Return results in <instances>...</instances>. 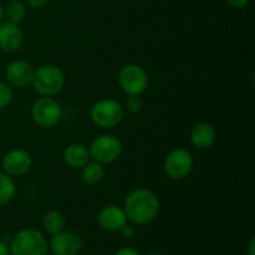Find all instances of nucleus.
<instances>
[{"instance_id": "20", "label": "nucleus", "mask_w": 255, "mask_h": 255, "mask_svg": "<svg viewBox=\"0 0 255 255\" xmlns=\"http://www.w3.org/2000/svg\"><path fill=\"white\" fill-rule=\"evenodd\" d=\"M144 102L139 95H128L126 100V110L131 114L137 115L143 110Z\"/></svg>"}, {"instance_id": "17", "label": "nucleus", "mask_w": 255, "mask_h": 255, "mask_svg": "<svg viewBox=\"0 0 255 255\" xmlns=\"http://www.w3.org/2000/svg\"><path fill=\"white\" fill-rule=\"evenodd\" d=\"M42 226H44V229L47 233L55 236V234L64 231L65 226H66V221H65V217L62 213L57 211H50L44 216Z\"/></svg>"}, {"instance_id": "16", "label": "nucleus", "mask_w": 255, "mask_h": 255, "mask_svg": "<svg viewBox=\"0 0 255 255\" xmlns=\"http://www.w3.org/2000/svg\"><path fill=\"white\" fill-rule=\"evenodd\" d=\"M81 169V178L84 183L87 184V186L99 184L104 179L105 168L102 167L101 163H97L95 161L89 162Z\"/></svg>"}, {"instance_id": "21", "label": "nucleus", "mask_w": 255, "mask_h": 255, "mask_svg": "<svg viewBox=\"0 0 255 255\" xmlns=\"http://www.w3.org/2000/svg\"><path fill=\"white\" fill-rule=\"evenodd\" d=\"M12 100V91L9 85L0 81V110L6 107Z\"/></svg>"}, {"instance_id": "13", "label": "nucleus", "mask_w": 255, "mask_h": 255, "mask_svg": "<svg viewBox=\"0 0 255 255\" xmlns=\"http://www.w3.org/2000/svg\"><path fill=\"white\" fill-rule=\"evenodd\" d=\"M24 44V32L12 22L0 24V49L6 52H15Z\"/></svg>"}, {"instance_id": "11", "label": "nucleus", "mask_w": 255, "mask_h": 255, "mask_svg": "<svg viewBox=\"0 0 255 255\" xmlns=\"http://www.w3.org/2000/svg\"><path fill=\"white\" fill-rule=\"evenodd\" d=\"M35 70L25 60H15L10 62L6 67V79L11 86L16 89H25L32 84Z\"/></svg>"}, {"instance_id": "22", "label": "nucleus", "mask_w": 255, "mask_h": 255, "mask_svg": "<svg viewBox=\"0 0 255 255\" xmlns=\"http://www.w3.org/2000/svg\"><path fill=\"white\" fill-rule=\"evenodd\" d=\"M119 232L121 233V236L126 239H131L136 236V228H134V226H132V224H128V223L125 224Z\"/></svg>"}, {"instance_id": "4", "label": "nucleus", "mask_w": 255, "mask_h": 255, "mask_svg": "<svg viewBox=\"0 0 255 255\" xmlns=\"http://www.w3.org/2000/svg\"><path fill=\"white\" fill-rule=\"evenodd\" d=\"M125 110L119 101L114 99H104L94 104L90 111L91 121L101 128H111L122 121Z\"/></svg>"}, {"instance_id": "10", "label": "nucleus", "mask_w": 255, "mask_h": 255, "mask_svg": "<svg viewBox=\"0 0 255 255\" xmlns=\"http://www.w3.org/2000/svg\"><path fill=\"white\" fill-rule=\"evenodd\" d=\"M31 154L21 148L11 149L7 152L1 161V168L6 174L11 177H19L27 173L31 168Z\"/></svg>"}, {"instance_id": "5", "label": "nucleus", "mask_w": 255, "mask_h": 255, "mask_svg": "<svg viewBox=\"0 0 255 255\" xmlns=\"http://www.w3.org/2000/svg\"><path fill=\"white\" fill-rule=\"evenodd\" d=\"M90 158L101 164L112 163L122 154V143L112 134H102L92 141L89 147Z\"/></svg>"}, {"instance_id": "9", "label": "nucleus", "mask_w": 255, "mask_h": 255, "mask_svg": "<svg viewBox=\"0 0 255 255\" xmlns=\"http://www.w3.org/2000/svg\"><path fill=\"white\" fill-rule=\"evenodd\" d=\"M84 247V241L79 233L62 231L51 237L50 249L54 255H77Z\"/></svg>"}, {"instance_id": "12", "label": "nucleus", "mask_w": 255, "mask_h": 255, "mask_svg": "<svg viewBox=\"0 0 255 255\" xmlns=\"http://www.w3.org/2000/svg\"><path fill=\"white\" fill-rule=\"evenodd\" d=\"M127 217L124 208L117 206H106L100 211L97 222L100 227L107 232H119L127 223Z\"/></svg>"}, {"instance_id": "26", "label": "nucleus", "mask_w": 255, "mask_h": 255, "mask_svg": "<svg viewBox=\"0 0 255 255\" xmlns=\"http://www.w3.org/2000/svg\"><path fill=\"white\" fill-rule=\"evenodd\" d=\"M247 253L248 255H255V238H251L248 246H247Z\"/></svg>"}, {"instance_id": "2", "label": "nucleus", "mask_w": 255, "mask_h": 255, "mask_svg": "<svg viewBox=\"0 0 255 255\" xmlns=\"http://www.w3.org/2000/svg\"><path fill=\"white\" fill-rule=\"evenodd\" d=\"M10 255H47L49 246L46 238L34 228L17 232L10 243Z\"/></svg>"}, {"instance_id": "19", "label": "nucleus", "mask_w": 255, "mask_h": 255, "mask_svg": "<svg viewBox=\"0 0 255 255\" xmlns=\"http://www.w3.org/2000/svg\"><path fill=\"white\" fill-rule=\"evenodd\" d=\"M26 16V7L20 0H11L4 7V17L9 22L19 24Z\"/></svg>"}, {"instance_id": "25", "label": "nucleus", "mask_w": 255, "mask_h": 255, "mask_svg": "<svg viewBox=\"0 0 255 255\" xmlns=\"http://www.w3.org/2000/svg\"><path fill=\"white\" fill-rule=\"evenodd\" d=\"M49 0H27V4L32 7V9H42L45 5L47 4Z\"/></svg>"}, {"instance_id": "6", "label": "nucleus", "mask_w": 255, "mask_h": 255, "mask_svg": "<svg viewBox=\"0 0 255 255\" xmlns=\"http://www.w3.org/2000/svg\"><path fill=\"white\" fill-rule=\"evenodd\" d=\"M62 116V110L59 102L51 97H40L35 100L31 106V117L40 127L50 128L56 126Z\"/></svg>"}, {"instance_id": "14", "label": "nucleus", "mask_w": 255, "mask_h": 255, "mask_svg": "<svg viewBox=\"0 0 255 255\" xmlns=\"http://www.w3.org/2000/svg\"><path fill=\"white\" fill-rule=\"evenodd\" d=\"M216 128L208 122L197 124L191 131V141L198 149H207L216 142Z\"/></svg>"}, {"instance_id": "18", "label": "nucleus", "mask_w": 255, "mask_h": 255, "mask_svg": "<svg viewBox=\"0 0 255 255\" xmlns=\"http://www.w3.org/2000/svg\"><path fill=\"white\" fill-rule=\"evenodd\" d=\"M16 194V183L14 177L0 173V206H5L14 199Z\"/></svg>"}, {"instance_id": "29", "label": "nucleus", "mask_w": 255, "mask_h": 255, "mask_svg": "<svg viewBox=\"0 0 255 255\" xmlns=\"http://www.w3.org/2000/svg\"><path fill=\"white\" fill-rule=\"evenodd\" d=\"M147 255H163V254L158 253V252H151V253H148Z\"/></svg>"}, {"instance_id": "30", "label": "nucleus", "mask_w": 255, "mask_h": 255, "mask_svg": "<svg viewBox=\"0 0 255 255\" xmlns=\"http://www.w3.org/2000/svg\"><path fill=\"white\" fill-rule=\"evenodd\" d=\"M0 169H1V162H0Z\"/></svg>"}, {"instance_id": "28", "label": "nucleus", "mask_w": 255, "mask_h": 255, "mask_svg": "<svg viewBox=\"0 0 255 255\" xmlns=\"http://www.w3.org/2000/svg\"><path fill=\"white\" fill-rule=\"evenodd\" d=\"M2 19H4V6L0 4V22L2 21Z\"/></svg>"}, {"instance_id": "24", "label": "nucleus", "mask_w": 255, "mask_h": 255, "mask_svg": "<svg viewBox=\"0 0 255 255\" xmlns=\"http://www.w3.org/2000/svg\"><path fill=\"white\" fill-rule=\"evenodd\" d=\"M115 255H141L138 251L133 248H129V247H125V248L119 249V251L115 253Z\"/></svg>"}, {"instance_id": "7", "label": "nucleus", "mask_w": 255, "mask_h": 255, "mask_svg": "<svg viewBox=\"0 0 255 255\" xmlns=\"http://www.w3.org/2000/svg\"><path fill=\"white\" fill-rule=\"evenodd\" d=\"M119 84L127 95H141L148 86V75L139 65H124L119 72Z\"/></svg>"}, {"instance_id": "15", "label": "nucleus", "mask_w": 255, "mask_h": 255, "mask_svg": "<svg viewBox=\"0 0 255 255\" xmlns=\"http://www.w3.org/2000/svg\"><path fill=\"white\" fill-rule=\"evenodd\" d=\"M64 162L72 169H81L90 162L89 148L82 143H72L64 151Z\"/></svg>"}, {"instance_id": "3", "label": "nucleus", "mask_w": 255, "mask_h": 255, "mask_svg": "<svg viewBox=\"0 0 255 255\" xmlns=\"http://www.w3.org/2000/svg\"><path fill=\"white\" fill-rule=\"evenodd\" d=\"M31 85L40 96H56L65 86L64 71L56 65H42L34 72Z\"/></svg>"}, {"instance_id": "27", "label": "nucleus", "mask_w": 255, "mask_h": 255, "mask_svg": "<svg viewBox=\"0 0 255 255\" xmlns=\"http://www.w3.org/2000/svg\"><path fill=\"white\" fill-rule=\"evenodd\" d=\"M0 255H10L9 246L1 241H0Z\"/></svg>"}, {"instance_id": "1", "label": "nucleus", "mask_w": 255, "mask_h": 255, "mask_svg": "<svg viewBox=\"0 0 255 255\" xmlns=\"http://www.w3.org/2000/svg\"><path fill=\"white\" fill-rule=\"evenodd\" d=\"M124 211L132 223L138 226L149 224L158 216L159 199L149 189H134L125 199Z\"/></svg>"}, {"instance_id": "23", "label": "nucleus", "mask_w": 255, "mask_h": 255, "mask_svg": "<svg viewBox=\"0 0 255 255\" xmlns=\"http://www.w3.org/2000/svg\"><path fill=\"white\" fill-rule=\"evenodd\" d=\"M227 1H228L229 6L233 9H243L251 2V0H227Z\"/></svg>"}, {"instance_id": "8", "label": "nucleus", "mask_w": 255, "mask_h": 255, "mask_svg": "<svg viewBox=\"0 0 255 255\" xmlns=\"http://www.w3.org/2000/svg\"><path fill=\"white\" fill-rule=\"evenodd\" d=\"M193 168V157L187 149L176 148L166 157L164 172L174 181H181L188 177Z\"/></svg>"}]
</instances>
